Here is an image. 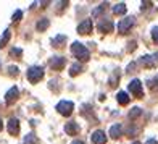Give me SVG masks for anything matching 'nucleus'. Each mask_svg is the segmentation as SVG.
Masks as SVG:
<instances>
[{
    "mask_svg": "<svg viewBox=\"0 0 158 144\" xmlns=\"http://www.w3.org/2000/svg\"><path fill=\"white\" fill-rule=\"evenodd\" d=\"M24 144H39V138L34 133H29V134H26V138H24Z\"/></svg>",
    "mask_w": 158,
    "mask_h": 144,
    "instance_id": "obj_19",
    "label": "nucleus"
},
{
    "mask_svg": "<svg viewBox=\"0 0 158 144\" xmlns=\"http://www.w3.org/2000/svg\"><path fill=\"white\" fill-rule=\"evenodd\" d=\"M132 144H140V142H137V141H135V142H132Z\"/></svg>",
    "mask_w": 158,
    "mask_h": 144,
    "instance_id": "obj_35",
    "label": "nucleus"
},
{
    "mask_svg": "<svg viewBox=\"0 0 158 144\" xmlns=\"http://www.w3.org/2000/svg\"><path fill=\"white\" fill-rule=\"evenodd\" d=\"M129 91H131V94H134L135 97H143V89H142V83L139 80H132L129 83Z\"/></svg>",
    "mask_w": 158,
    "mask_h": 144,
    "instance_id": "obj_6",
    "label": "nucleus"
},
{
    "mask_svg": "<svg viewBox=\"0 0 158 144\" xmlns=\"http://www.w3.org/2000/svg\"><path fill=\"white\" fill-rule=\"evenodd\" d=\"M118 81H119V73H118V71H114V75L110 78V86H111V88H114Z\"/></svg>",
    "mask_w": 158,
    "mask_h": 144,
    "instance_id": "obj_23",
    "label": "nucleus"
},
{
    "mask_svg": "<svg viewBox=\"0 0 158 144\" xmlns=\"http://www.w3.org/2000/svg\"><path fill=\"white\" fill-rule=\"evenodd\" d=\"M152 39H153L155 44H158V26H155L152 29Z\"/></svg>",
    "mask_w": 158,
    "mask_h": 144,
    "instance_id": "obj_26",
    "label": "nucleus"
},
{
    "mask_svg": "<svg viewBox=\"0 0 158 144\" xmlns=\"http://www.w3.org/2000/svg\"><path fill=\"white\" fill-rule=\"evenodd\" d=\"M152 5H153L152 2H142V7H140V8H142V11H143V10H148Z\"/></svg>",
    "mask_w": 158,
    "mask_h": 144,
    "instance_id": "obj_29",
    "label": "nucleus"
},
{
    "mask_svg": "<svg viewBox=\"0 0 158 144\" xmlns=\"http://www.w3.org/2000/svg\"><path fill=\"white\" fill-rule=\"evenodd\" d=\"M71 144H85V142H84V141H73Z\"/></svg>",
    "mask_w": 158,
    "mask_h": 144,
    "instance_id": "obj_33",
    "label": "nucleus"
},
{
    "mask_svg": "<svg viewBox=\"0 0 158 144\" xmlns=\"http://www.w3.org/2000/svg\"><path fill=\"white\" fill-rule=\"evenodd\" d=\"M90 139H92V144H105V142H106L105 131H102V129H97V131L92 133Z\"/></svg>",
    "mask_w": 158,
    "mask_h": 144,
    "instance_id": "obj_9",
    "label": "nucleus"
},
{
    "mask_svg": "<svg viewBox=\"0 0 158 144\" xmlns=\"http://www.w3.org/2000/svg\"><path fill=\"white\" fill-rule=\"evenodd\" d=\"M64 63H66V59H63V57H53L52 60H50V67L53 70H63L64 68Z\"/></svg>",
    "mask_w": 158,
    "mask_h": 144,
    "instance_id": "obj_10",
    "label": "nucleus"
},
{
    "mask_svg": "<svg viewBox=\"0 0 158 144\" xmlns=\"http://www.w3.org/2000/svg\"><path fill=\"white\" fill-rule=\"evenodd\" d=\"M97 29H98L100 33H105V34H108V33H111V31L114 29V24L111 23L110 20H102V21L98 23Z\"/></svg>",
    "mask_w": 158,
    "mask_h": 144,
    "instance_id": "obj_8",
    "label": "nucleus"
},
{
    "mask_svg": "<svg viewBox=\"0 0 158 144\" xmlns=\"http://www.w3.org/2000/svg\"><path fill=\"white\" fill-rule=\"evenodd\" d=\"M135 68V63H129V67H127V71H129V73H131V71Z\"/></svg>",
    "mask_w": 158,
    "mask_h": 144,
    "instance_id": "obj_31",
    "label": "nucleus"
},
{
    "mask_svg": "<svg viewBox=\"0 0 158 144\" xmlns=\"http://www.w3.org/2000/svg\"><path fill=\"white\" fill-rule=\"evenodd\" d=\"M123 134V126H121L119 123H116V125H113L111 128H110V136L113 139H118L119 136Z\"/></svg>",
    "mask_w": 158,
    "mask_h": 144,
    "instance_id": "obj_14",
    "label": "nucleus"
},
{
    "mask_svg": "<svg viewBox=\"0 0 158 144\" xmlns=\"http://www.w3.org/2000/svg\"><path fill=\"white\" fill-rule=\"evenodd\" d=\"M116 100H118L121 105H127V104H129V100H131V97H129L124 91H119L118 94H116Z\"/></svg>",
    "mask_w": 158,
    "mask_h": 144,
    "instance_id": "obj_15",
    "label": "nucleus"
},
{
    "mask_svg": "<svg viewBox=\"0 0 158 144\" xmlns=\"http://www.w3.org/2000/svg\"><path fill=\"white\" fill-rule=\"evenodd\" d=\"M18 94H19V91H18V88H15V86H13V88L6 92L5 94V100L8 104H11V102H15V100L18 99Z\"/></svg>",
    "mask_w": 158,
    "mask_h": 144,
    "instance_id": "obj_13",
    "label": "nucleus"
},
{
    "mask_svg": "<svg viewBox=\"0 0 158 144\" xmlns=\"http://www.w3.org/2000/svg\"><path fill=\"white\" fill-rule=\"evenodd\" d=\"M64 42H66V36H64V34H58V36H55V37H53L52 44H53V47H61Z\"/></svg>",
    "mask_w": 158,
    "mask_h": 144,
    "instance_id": "obj_16",
    "label": "nucleus"
},
{
    "mask_svg": "<svg viewBox=\"0 0 158 144\" xmlns=\"http://www.w3.org/2000/svg\"><path fill=\"white\" fill-rule=\"evenodd\" d=\"M42 76H44V70H42L40 67H31L29 70H27V81L35 84L39 83L42 80Z\"/></svg>",
    "mask_w": 158,
    "mask_h": 144,
    "instance_id": "obj_2",
    "label": "nucleus"
},
{
    "mask_svg": "<svg viewBox=\"0 0 158 144\" xmlns=\"http://www.w3.org/2000/svg\"><path fill=\"white\" fill-rule=\"evenodd\" d=\"M106 7H108V3H102V5H100V7H98V8H95L94 11H92V15H94V16H97V15H98V13H100V11H103V10L106 8Z\"/></svg>",
    "mask_w": 158,
    "mask_h": 144,
    "instance_id": "obj_25",
    "label": "nucleus"
},
{
    "mask_svg": "<svg viewBox=\"0 0 158 144\" xmlns=\"http://www.w3.org/2000/svg\"><path fill=\"white\" fill-rule=\"evenodd\" d=\"M21 16H23V11H21V10H16L15 13H13V21H19Z\"/></svg>",
    "mask_w": 158,
    "mask_h": 144,
    "instance_id": "obj_27",
    "label": "nucleus"
},
{
    "mask_svg": "<svg viewBox=\"0 0 158 144\" xmlns=\"http://www.w3.org/2000/svg\"><path fill=\"white\" fill-rule=\"evenodd\" d=\"M140 113H142V109H139V107H134V109L129 112V118H131V120H135Z\"/></svg>",
    "mask_w": 158,
    "mask_h": 144,
    "instance_id": "obj_22",
    "label": "nucleus"
},
{
    "mask_svg": "<svg viewBox=\"0 0 158 144\" xmlns=\"http://www.w3.org/2000/svg\"><path fill=\"white\" fill-rule=\"evenodd\" d=\"M18 68L16 67H8V73H10V76H18Z\"/></svg>",
    "mask_w": 158,
    "mask_h": 144,
    "instance_id": "obj_28",
    "label": "nucleus"
},
{
    "mask_svg": "<svg viewBox=\"0 0 158 144\" xmlns=\"http://www.w3.org/2000/svg\"><path fill=\"white\" fill-rule=\"evenodd\" d=\"M48 24H50L48 18H42V20H39V21H37L35 28H37V31H45L47 28H48Z\"/></svg>",
    "mask_w": 158,
    "mask_h": 144,
    "instance_id": "obj_18",
    "label": "nucleus"
},
{
    "mask_svg": "<svg viewBox=\"0 0 158 144\" xmlns=\"http://www.w3.org/2000/svg\"><path fill=\"white\" fill-rule=\"evenodd\" d=\"M81 71H82V67H81L79 63H74L73 67L69 68V75H71V76H76V75L81 73Z\"/></svg>",
    "mask_w": 158,
    "mask_h": 144,
    "instance_id": "obj_21",
    "label": "nucleus"
},
{
    "mask_svg": "<svg viewBox=\"0 0 158 144\" xmlns=\"http://www.w3.org/2000/svg\"><path fill=\"white\" fill-rule=\"evenodd\" d=\"M139 63L142 65L143 68H155V67H158V52H155L153 55H143V57H140Z\"/></svg>",
    "mask_w": 158,
    "mask_h": 144,
    "instance_id": "obj_4",
    "label": "nucleus"
},
{
    "mask_svg": "<svg viewBox=\"0 0 158 144\" xmlns=\"http://www.w3.org/2000/svg\"><path fill=\"white\" fill-rule=\"evenodd\" d=\"M156 83H158V78H156Z\"/></svg>",
    "mask_w": 158,
    "mask_h": 144,
    "instance_id": "obj_36",
    "label": "nucleus"
},
{
    "mask_svg": "<svg viewBox=\"0 0 158 144\" xmlns=\"http://www.w3.org/2000/svg\"><path fill=\"white\" fill-rule=\"evenodd\" d=\"M73 109H74V104L71 102V100H61V102L56 104V110H58V113L63 115V117H69V115L73 113Z\"/></svg>",
    "mask_w": 158,
    "mask_h": 144,
    "instance_id": "obj_3",
    "label": "nucleus"
},
{
    "mask_svg": "<svg viewBox=\"0 0 158 144\" xmlns=\"http://www.w3.org/2000/svg\"><path fill=\"white\" fill-rule=\"evenodd\" d=\"M135 49V42H129V47H127V50L131 52V50H134Z\"/></svg>",
    "mask_w": 158,
    "mask_h": 144,
    "instance_id": "obj_30",
    "label": "nucleus"
},
{
    "mask_svg": "<svg viewBox=\"0 0 158 144\" xmlns=\"http://www.w3.org/2000/svg\"><path fill=\"white\" fill-rule=\"evenodd\" d=\"M71 52H73L76 59H79L81 62H87L90 59V52L84 44H81V42H74V44L71 46Z\"/></svg>",
    "mask_w": 158,
    "mask_h": 144,
    "instance_id": "obj_1",
    "label": "nucleus"
},
{
    "mask_svg": "<svg viewBox=\"0 0 158 144\" xmlns=\"http://www.w3.org/2000/svg\"><path fill=\"white\" fill-rule=\"evenodd\" d=\"M132 26H134V18L132 16H127V18L121 20L119 23H118V33L119 34H126Z\"/></svg>",
    "mask_w": 158,
    "mask_h": 144,
    "instance_id": "obj_5",
    "label": "nucleus"
},
{
    "mask_svg": "<svg viewBox=\"0 0 158 144\" xmlns=\"http://www.w3.org/2000/svg\"><path fill=\"white\" fill-rule=\"evenodd\" d=\"M126 10H127V8H126V3H123V2L116 3V5L113 7V13H114V15H124Z\"/></svg>",
    "mask_w": 158,
    "mask_h": 144,
    "instance_id": "obj_17",
    "label": "nucleus"
},
{
    "mask_svg": "<svg viewBox=\"0 0 158 144\" xmlns=\"http://www.w3.org/2000/svg\"><path fill=\"white\" fill-rule=\"evenodd\" d=\"M77 33H79V34H82V36L90 34V33H92V20H84L82 23H79V26H77Z\"/></svg>",
    "mask_w": 158,
    "mask_h": 144,
    "instance_id": "obj_7",
    "label": "nucleus"
},
{
    "mask_svg": "<svg viewBox=\"0 0 158 144\" xmlns=\"http://www.w3.org/2000/svg\"><path fill=\"white\" fill-rule=\"evenodd\" d=\"M10 55H13V57H21V55H23V50L18 49V47H13V49L10 50Z\"/></svg>",
    "mask_w": 158,
    "mask_h": 144,
    "instance_id": "obj_24",
    "label": "nucleus"
},
{
    "mask_svg": "<svg viewBox=\"0 0 158 144\" xmlns=\"http://www.w3.org/2000/svg\"><path fill=\"white\" fill-rule=\"evenodd\" d=\"M64 131H66V134H69V136H76L79 133V125L76 123V121H69V123L64 125Z\"/></svg>",
    "mask_w": 158,
    "mask_h": 144,
    "instance_id": "obj_12",
    "label": "nucleus"
},
{
    "mask_svg": "<svg viewBox=\"0 0 158 144\" xmlns=\"http://www.w3.org/2000/svg\"><path fill=\"white\" fill-rule=\"evenodd\" d=\"M8 133L11 136H16L19 133V121H18V118H10V121H8Z\"/></svg>",
    "mask_w": 158,
    "mask_h": 144,
    "instance_id": "obj_11",
    "label": "nucleus"
},
{
    "mask_svg": "<svg viewBox=\"0 0 158 144\" xmlns=\"http://www.w3.org/2000/svg\"><path fill=\"white\" fill-rule=\"evenodd\" d=\"M147 144H158V142H156V139L152 138V139H148V141H147Z\"/></svg>",
    "mask_w": 158,
    "mask_h": 144,
    "instance_id": "obj_32",
    "label": "nucleus"
},
{
    "mask_svg": "<svg viewBox=\"0 0 158 144\" xmlns=\"http://www.w3.org/2000/svg\"><path fill=\"white\" fill-rule=\"evenodd\" d=\"M2 128H3V123H2V120H0V131H2Z\"/></svg>",
    "mask_w": 158,
    "mask_h": 144,
    "instance_id": "obj_34",
    "label": "nucleus"
},
{
    "mask_svg": "<svg viewBox=\"0 0 158 144\" xmlns=\"http://www.w3.org/2000/svg\"><path fill=\"white\" fill-rule=\"evenodd\" d=\"M10 37H11V33H10V29H5V33H3V37L0 39V47H5V46H6V42L10 41Z\"/></svg>",
    "mask_w": 158,
    "mask_h": 144,
    "instance_id": "obj_20",
    "label": "nucleus"
}]
</instances>
